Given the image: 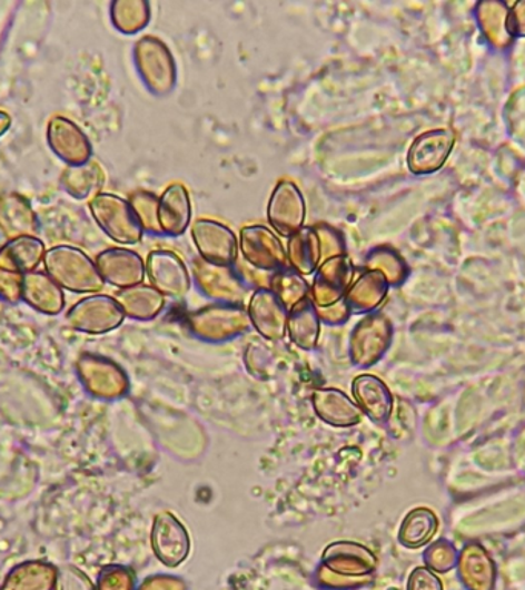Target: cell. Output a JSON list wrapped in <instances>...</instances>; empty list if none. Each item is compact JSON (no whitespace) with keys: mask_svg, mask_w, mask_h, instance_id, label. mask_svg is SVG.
<instances>
[{"mask_svg":"<svg viewBox=\"0 0 525 590\" xmlns=\"http://www.w3.org/2000/svg\"><path fill=\"white\" fill-rule=\"evenodd\" d=\"M46 273L60 288L71 293H97L103 288V278L87 253L78 246L58 245L47 250Z\"/></svg>","mask_w":525,"mask_h":590,"instance_id":"1","label":"cell"},{"mask_svg":"<svg viewBox=\"0 0 525 590\" xmlns=\"http://www.w3.org/2000/svg\"><path fill=\"white\" fill-rule=\"evenodd\" d=\"M91 216L111 240L120 245L139 244L143 228L129 200L115 194H97L90 200Z\"/></svg>","mask_w":525,"mask_h":590,"instance_id":"2","label":"cell"},{"mask_svg":"<svg viewBox=\"0 0 525 590\" xmlns=\"http://www.w3.org/2000/svg\"><path fill=\"white\" fill-rule=\"evenodd\" d=\"M320 568L335 577L374 581L378 559L366 545L341 540L327 545L323 552Z\"/></svg>","mask_w":525,"mask_h":590,"instance_id":"3","label":"cell"},{"mask_svg":"<svg viewBox=\"0 0 525 590\" xmlns=\"http://www.w3.org/2000/svg\"><path fill=\"white\" fill-rule=\"evenodd\" d=\"M67 321L80 333L105 334L122 325L125 314L115 297L96 294L76 303L68 311Z\"/></svg>","mask_w":525,"mask_h":590,"instance_id":"4","label":"cell"},{"mask_svg":"<svg viewBox=\"0 0 525 590\" xmlns=\"http://www.w3.org/2000/svg\"><path fill=\"white\" fill-rule=\"evenodd\" d=\"M151 544L157 559L168 568H177L191 552V537L171 512H160L156 517Z\"/></svg>","mask_w":525,"mask_h":590,"instance_id":"5","label":"cell"},{"mask_svg":"<svg viewBox=\"0 0 525 590\" xmlns=\"http://www.w3.org/2000/svg\"><path fill=\"white\" fill-rule=\"evenodd\" d=\"M48 147L68 167L91 160L92 145L82 128L63 116L51 117L47 127Z\"/></svg>","mask_w":525,"mask_h":590,"instance_id":"6","label":"cell"},{"mask_svg":"<svg viewBox=\"0 0 525 590\" xmlns=\"http://www.w3.org/2000/svg\"><path fill=\"white\" fill-rule=\"evenodd\" d=\"M192 238L200 256L214 266H229L237 260V237L228 226L214 220H197L192 225Z\"/></svg>","mask_w":525,"mask_h":590,"instance_id":"7","label":"cell"},{"mask_svg":"<svg viewBox=\"0 0 525 590\" xmlns=\"http://www.w3.org/2000/svg\"><path fill=\"white\" fill-rule=\"evenodd\" d=\"M147 273L152 288L164 297L184 298L191 289L188 269L171 250H155L149 254Z\"/></svg>","mask_w":525,"mask_h":590,"instance_id":"8","label":"cell"},{"mask_svg":"<svg viewBox=\"0 0 525 590\" xmlns=\"http://www.w3.org/2000/svg\"><path fill=\"white\" fill-rule=\"evenodd\" d=\"M241 253L246 262L262 271L278 273L288 268V253L265 226H246L241 229Z\"/></svg>","mask_w":525,"mask_h":590,"instance_id":"9","label":"cell"},{"mask_svg":"<svg viewBox=\"0 0 525 590\" xmlns=\"http://www.w3.org/2000/svg\"><path fill=\"white\" fill-rule=\"evenodd\" d=\"M96 266L103 282L122 289L141 285L145 278L143 262L135 250L105 249L96 257Z\"/></svg>","mask_w":525,"mask_h":590,"instance_id":"10","label":"cell"},{"mask_svg":"<svg viewBox=\"0 0 525 590\" xmlns=\"http://www.w3.org/2000/svg\"><path fill=\"white\" fill-rule=\"evenodd\" d=\"M392 337L390 323L383 315H369L354 330L353 360L359 366H370L385 354Z\"/></svg>","mask_w":525,"mask_h":590,"instance_id":"11","label":"cell"},{"mask_svg":"<svg viewBox=\"0 0 525 590\" xmlns=\"http://www.w3.org/2000/svg\"><path fill=\"white\" fill-rule=\"evenodd\" d=\"M39 217L31 201L19 193L0 194V234L7 240L38 237Z\"/></svg>","mask_w":525,"mask_h":590,"instance_id":"12","label":"cell"},{"mask_svg":"<svg viewBox=\"0 0 525 590\" xmlns=\"http://www.w3.org/2000/svg\"><path fill=\"white\" fill-rule=\"evenodd\" d=\"M249 322L269 341H281L288 334V309L270 289H258L249 303Z\"/></svg>","mask_w":525,"mask_h":590,"instance_id":"13","label":"cell"},{"mask_svg":"<svg viewBox=\"0 0 525 590\" xmlns=\"http://www.w3.org/2000/svg\"><path fill=\"white\" fill-rule=\"evenodd\" d=\"M455 137L447 129H435L424 132L412 144L409 168L415 174H429L438 171L454 148Z\"/></svg>","mask_w":525,"mask_h":590,"instance_id":"14","label":"cell"},{"mask_svg":"<svg viewBox=\"0 0 525 590\" xmlns=\"http://www.w3.org/2000/svg\"><path fill=\"white\" fill-rule=\"evenodd\" d=\"M315 414L321 422L335 427L357 426L363 422V411L349 395L335 387H320L313 394Z\"/></svg>","mask_w":525,"mask_h":590,"instance_id":"15","label":"cell"},{"mask_svg":"<svg viewBox=\"0 0 525 590\" xmlns=\"http://www.w3.org/2000/svg\"><path fill=\"white\" fill-rule=\"evenodd\" d=\"M353 394L363 414L375 423H385L394 410V397L382 378L361 374L354 380Z\"/></svg>","mask_w":525,"mask_h":590,"instance_id":"16","label":"cell"},{"mask_svg":"<svg viewBox=\"0 0 525 590\" xmlns=\"http://www.w3.org/2000/svg\"><path fill=\"white\" fill-rule=\"evenodd\" d=\"M160 233L168 236H181L191 222V199L188 189L174 184L164 193L157 208Z\"/></svg>","mask_w":525,"mask_h":590,"instance_id":"17","label":"cell"},{"mask_svg":"<svg viewBox=\"0 0 525 590\" xmlns=\"http://www.w3.org/2000/svg\"><path fill=\"white\" fill-rule=\"evenodd\" d=\"M458 573L468 590H494L496 566L486 549L479 544H468L458 559Z\"/></svg>","mask_w":525,"mask_h":590,"instance_id":"18","label":"cell"},{"mask_svg":"<svg viewBox=\"0 0 525 590\" xmlns=\"http://www.w3.org/2000/svg\"><path fill=\"white\" fill-rule=\"evenodd\" d=\"M22 301L32 309L48 315H58L65 306L62 288L42 271H32L23 276Z\"/></svg>","mask_w":525,"mask_h":590,"instance_id":"19","label":"cell"},{"mask_svg":"<svg viewBox=\"0 0 525 590\" xmlns=\"http://www.w3.org/2000/svg\"><path fill=\"white\" fill-rule=\"evenodd\" d=\"M46 254V244L39 237L14 238L0 246V268L26 276L38 271Z\"/></svg>","mask_w":525,"mask_h":590,"instance_id":"20","label":"cell"},{"mask_svg":"<svg viewBox=\"0 0 525 590\" xmlns=\"http://www.w3.org/2000/svg\"><path fill=\"white\" fill-rule=\"evenodd\" d=\"M58 571L43 561H26L8 572L0 590H55Z\"/></svg>","mask_w":525,"mask_h":590,"instance_id":"21","label":"cell"},{"mask_svg":"<svg viewBox=\"0 0 525 590\" xmlns=\"http://www.w3.org/2000/svg\"><path fill=\"white\" fill-rule=\"evenodd\" d=\"M116 301L122 308L125 317L136 321H151L161 313L165 297L152 286L137 285L125 288L116 294Z\"/></svg>","mask_w":525,"mask_h":590,"instance_id":"22","label":"cell"},{"mask_svg":"<svg viewBox=\"0 0 525 590\" xmlns=\"http://www.w3.org/2000/svg\"><path fill=\"white\" fill-rule=\"evenodd\" d=\"M103 184V169L92 160L76 167H67L60 176V185L76 200L95 199Z\"/></svg>","mask_w":525,"mask_h":590,"instance_id":"23","label":"cell"},{"mask_svg":"<svg viewBox=\"0 0 525 590\" xmlns=\"http://www.w3.org/2000/svg\"><path fill=\"white\" fill-rule=\"evenodd\" d=\"M288 333L295 345L303 350H313L317 345L318 335H320V317L310 297L289 311Z\"/></svg>","mask_w":525,"mask_h":590,"instance_id":"24","label":"cell"},{"mask_svg":"<svg viewBox=\"0 0 525 590\" xmlns=\"http://www.w3.org/2000/svg\"><path fill=\"white\" fill-rule=\"evenodd\" d=\"M439 521L434 511L427 508H417L407 513L399 528V543L409 549L423 548L434 539L438 532Z\"/></svg>","mask_w":525,"mask_h":590,"instance_id":"25","label":"cell"},{"mask_svg":"<svg viewBox=\"0 0 525 590\" xmlns=\"http://www.w3.org/2000/svg\"><path fill=\"white\" fill-rule=\"evenodd\" d=\"M387 294V278L382 271H367L359 277L357 285L350 286L346 293V302L350 309L365 313L377 308Z\"/></svg>","mask_w":525,"mask_h":590,"instance_id":"26","label":"cell"},{"mask_svg":"<svg viewBox=\"0 0 525 590\" xmlns=\"http://www.w3.org/2000/svg\"><path fill=\"white\" fill-rule=\"evenodd\" d=\"M288 260L297 274H313L320 262V238L313 228L298 229L290 236Z\"/></svg>","mask_w":525,"mask_h":590,"instance_id":"27","label":"cell"},{"mask_svg":"<svg viewBox=\"0 0 525 590\" xmlns=\"http://www.w3.org/2000/svg\"><path fill=\"white\" fill-rule=\"evenodd\" d=\"M270 286H273L270 291L277 295L278 301L288 309V313L295 305L310 297L309 286L303 281L300 274L293 269L278 271L270 282Z\"/></svg>","mask_w":525,"mask_h":590,"instance_id":"28","label":"cell"},{"mask_svg":"<svg viewBox=\"0 0 525 590\" xmlns=\"http://www.w3.org/2000/svg\"><path fill=\"white\" fill-rule=\"evenodd\" d=\"M148 19V3L127 2V0L111 3L112 26L123 35H135L147 26Z\"/></svg>","mask_w":525,"mask_h":590,"instance_id":"29","label":"cell"},{"mask_svg":"<svg viewBox=\"0 0 525 590\" xmlns=\"http://www.w3.org/2000/svg\"><path fill=\"white\" fill-rule=\"evenodd\" d=\"M96 590H137L136 573L127 566H105L97 577Z\"/></svg>","mask_w":525,"mask_h":590,"instance_id":"30","label":"cell"},{"mask_svg":"<svg viewBox=\"0 0 525 590\" xmlns=\"http://www.w3.org/2000/svg\"><path fill=\"white\" fill-rule=\"evenodd\" d=\"M129 204L135 209L137 218L140 220L141 228L151 233H160L159 218H157V208H159V199L149 193H135L129 197Z\"/></svg>","mask_w":525,"mask_h":590,"instance_id":"31","label":"cell"},{"mask_svg":"<svg viewBox=\"0 0 525 590\" xmlns=\"http://www.w3.org/2000/svg\"><path fill=\"white\" fill-rule=\"evenodd\" d=\"M424 561H426L430 571L446 573L455 568L456 561H458V553H456L454 544L448 543L446 540H439L424 553Z\"/></svg>","mask_w":525,"mask_h":590,"instance_id":"32","label":"cell"},{"mask_svg":"<svg viewBox=\"0 0 525 590\" xmlns=\"http://www.w3.org/2000/svg\"><path fill=\"white\" fill-rule=\"evenodd\" d=\"M55 590H96V586L80 569L65 566L58 571Z\"/></svg>","mask_w":525,"mask_h":590,"instance_id":"33","label":"cell"},{"mask_svg":"<svg viewBox=\"0 0 525 590\" xmlns=\"http://www.w3.org/2000/svg\"><path fill=\"white\" fill-rule=\"evenodd\" d=\"M23 276L11 273V271L0 268V298L3 302L16 305L22 301Z\"/></svg>","mask_w":525,"mask_h":590,"instance_id":"34","label":"cell"},{"mask_svg":"<svg viewBox=\"0 0 525 590\" xmlns=\"http://www.w3.org/2000/svg\"><path fill=\"white\" fill-rule=\"evenodd\" d=\"M407 590H444V588L438 576L426 566H422L412 571Z\"/></svg>","mask_w":525,"mask_h":590,"instance_id":"35","label":"cell"},{"mask_svg":"<svg viewBox=\"0 0 525 590\" xmlns=\"http://www.w3.org/2000/svg\"><path fill=\"white\" fill-rule=\"evenodd\" d=\"M139 590H188V586L177 577L157 576L145 580Z\"/></svg>","mask_w":525,"mask_h":590,"instance_id":"36","label":"cell"},{"mask_svg":"<svg viewBox=\"0 0 525 590\" xmlns=\"http://www.w3.org/2000/svg\"><path fill=\"white\" fill-rule=\"evenodd\" d=\"M507 28L512 35L525 36V2L516 3L513 7L511 18H508Z\"/></svg>","mask_w":525,"mask_h":590,"instance_id":"37","label":"cell"},{"mask_svg":"<svg viewBox=\"0 0 525 590\" xmlns=\"http://www.w3.org/2000/svg\"><path fill=\"white\" fill-rule=\"evenodd\" d=\"M11 124H13V119H11V116L0 109V137L6 136L8 129L11 128Z\"/></svg>","mask_w":525,"mask_h":590,"instance_id":"38","label":"cell"}]
</instances>
